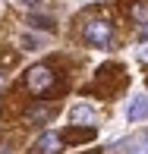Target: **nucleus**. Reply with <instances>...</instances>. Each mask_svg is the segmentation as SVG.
<instances>
[{"instance_id":"f257e3e1","label":"nucleus","mask_w":148,"mask_h":154,"mask_svg":"<svg viewBox=\"0 0 148 154\" xmlns=\"http://www.w3.org/2000/svg\"><path fill=\"white\" fill-rule=\"evenodd\" d=\"M25 85H29V91L41 94V91H47V88L54 85V72L47 66H32L29 72H25Z\"/></svg>"},{"instance_id":"f03ea898","label":"nucleus","mask_w":148,"mask_h":154,"mask_svg":"<svg viewBox=\"0 0 148 154\" xmlns=\"http://www.w3.org/2000/svg\"><path fill=\"white\" fill-rule=\"evenodd\" d=\"M110 25L107 22H88L85 25V38L91 41V44H98V47H107L110 44Z\"/></svg>"},{"instance_id":"7ed1b4c3","label":"nucleus","mask_w":148,"mask_h":154,"mask_svg":"<svg viewBox=\"0 0 148 154\" xmlns=\"http://www.w3.org/2000/svg\"><path fill=\"white\" fill-rule=\"evenodd\" d=\"M126 120H129V123H142V120H148V94L132 97V104L126 107Z\"/></svg>"},{"instance_id":"20e7f679","label":"nucleus","mask_w":148,"mask_h":154,"mask_svg":"<svg viewBox=\"0 0 148 154\" xmlns=\"http://www.w3.org/2000/svg\"><path fill=\"white\" fill-rule=\"evenodd\" d=\"M69 120H73V126L95 123V120H98V110L91 107V104H79V107H73V110H69Z\"/></svg>"},{"instance_id":"39448f33","label":"nucleus","mask_w":148,"mask_h":154,"mask_svg":"<svg viewBox=\"0 0 148 154\" xmlns=\"http://www.w3.org/2000/svg\"><path fill=\"white\" fill-rule=\"evenodd\" d=\"M60 148H63V138L57 135V132H44V135L38 138V145H35L38 154H57Z\"/></svg>"},{"instance_id":"423d86ee","label":"nucleus","mask_w":148,"mask_h":154,"mask_svg":"<svg viewBox=\"0 0 148 154\" xmlns=\"http://www.w3.org/2000/svg\"><path fill=\"white\" fill-rule=\"evenodd\" d=\"M123 154H148V135L145 138H132V142L126 145Z\"/></svg>"},{"instance_id":"0eeeda50","label":"nucleus","mask_w":148,"mask_h":154,"mask_svg":"<svg viewBox=\"0 0 148 154\" xmlns=\"http://www.w3.org/2000/svg\"><path fill=\"white\" fill-rule=\"evenodd\" d=\"M132 19H139V22H148V6H145V3H136V6H132Z\"/></svg>"},{"instance_id":"6e6552de","label":"nucleus","mask_w":148,"mask_h":154,"mask_svg":"<svg viewBox=\"0 0 148 154\" xmlns=\"http://www.w3.org/2000/svg\"><path fill=\"white\" fill-rule=\"evenodd\" d=\"M29 22L35 25V29H51V25H54L47 16H29Z\"/></svg>"},{"instance_id":"1a4fd4ad","label":"nucleus","mask_w":148,"mask_h":154,"mask_svg":"<svg viewBox=\"0 0 148 154\" xmlns=\"http://www.w3.org/2000/svg\"><path fill=\"white\" fill-rule=\"evenodd\" d=\"M142 57H145V60H148V44H142Z\"/></svg>"},{"instance_id":"9d476101","label":"nucleus","mask_w":148,"mask_h":154,"mask_svg":"<svg viewBox=\"0 0 148 154\" xmlns=\"http://www.w3.org/2000/svg\"><path fill=\"white\" fill-rule=\"evenodd\" d=\"M22 3H38V0H22Z\"/></svg>"},{"instance_id":"9b49d317","label":"nucleus","mask_w":148,"mask_h":154,"mask_svg":"<svg viewBox=\"0 0 148 154\" xmlns=\"http://www.w3.org/2000/svg\"><path fill=\"white\" fill-rule=\"evenodd\" d=\"M0 82H3V72H0Z\"/></svg>"},{"instance_id":"f8f14e48","label":"nucleus","mask_w":148,"mask_h":154,"mask_svg":"<svg viewBox=\"0 0 148 154\" xmlns=\"http://www.w3.org/2000/svg\"><path fill=\"white\" fill-rule=\"evenodd\" d=\"M145 35H148V25H145Z\"/></svg>"},{"instance_id":"ddd939ff","label":"nucleus","mask_w":148,"mask_h":154,"mask_svg":"<svg viewBox=\"0 0 148 154\" xmlns=\"http://www.w3.org/2000/svg\"><path fill=\"white\" fill-rule=\"evenodd\" d=\"M82 3H88V0H82Z\"/></svg>"}]
</instances>
